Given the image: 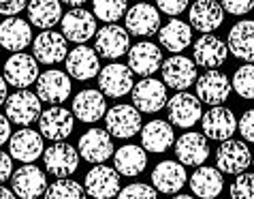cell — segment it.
Wrapping results in <instances>:
<instances>
[{
    "instance_id": "cell-10",
    "label": "cell",
    "mask_w": 254,
    "mask_h": 199,
    "mask_svg": "<svg viewBox=\"0 0 254 199\" xmlns=\"http://www.w3.org/2000/svg\"><path fill=\"white\" fill-rule=\"evenodd\" d=\"M43 161H45V167H47L49 174H54L56 178H68L70 174L77 172L79 152H77L70 144L56 141L54 146H49L43 152Z\"/></svg>"
},
{
    "instance_id": "cell-2",
    "label": "cell",
    "mask_w": 254,
    "mask_h": 199,
    "mask_svg": "<svg viewBox=\"0 0 254 199\" xmlns=\"http://www.w3.org/2000/svg\"><path fill=\"white\" fill-rule=\"evenodd\" d=\"M105 124L111 137L128 139L143 129L141 126V111L135 105H116L105 113Z\"/></svg>"
},
{
    "instance_id": "cell-40",
    "label": "cell",
    "mask_w": 254,
    "mask_h": 199,
    "mask_svg": "<svg viewBox=\"0 0 254 199\" xmlns=\"http://www.w3.org/2000/svg\"><path fill=\"white\" fill-rule=\"evenodd\" d=\"M118 199H158V193H156V189L150 187V184L135 182V184H128L126 189L120 191Z\"/></svg>"
},
{
    "instance_id": "cell-12",
    "label": "cell",
    "mask_w": 254,
    "mask_h": 199,
    "mask_svg": "<svg viewBox=\"0 0 254 199\" xmlns=\"http://www.w3.org/2000/svg\"><path fill=\"white\" fill-rule=\"evenodd\" d=\"M11 182H13V193L22 199H37L41 195H45L47 191L45 174L37 165H32V163H26V165L15 169Z\"/></svg>"
},
{
    "instance_id": "cell-1",
    "label": "cell",
    "mask_w": 254,
    "mask_h": 199,
    "mask_svg": "<svg viewBox=\"0 0 254 199\" xmlns=\"http://www.w3.org/2000/svg\"><path fill=\"white\" fill-rule=\"evenodd\" d=\"M6 118L11 122H15L19 126H28L32 122H37L41 118V99L39 95H32L30 90H17L6 99Z\"/></svg>"
},
{
    "instance_id": "cell-8",
    "label": "cell",
    "mask_w": 254,
    "mask_h": 199,
    "mask_svg": "<svg viewBox=\"0 0 254 199\" xmlns=\"http://www.w3.org/2000/svg\"><path fill=\"white\" fill-rule=\"evenodd\" d=\"M162 80L173 90H188L196 82V62L186 56H171L162 62Z\"/></svg>"
},
{
    "instance_id": "cell-38",
    "label": "cell",
    "mask_w": 254,
    "mask_h": 199,
    "mask_svg": "<svg viewBox=\"0 0 254 199\" xmlns=\"http://www.w3.org/2000/svg\"><path fill=\"white\" fill-rule=\"evenodd\" d=\"M233 90L237 92L239 97L244 99H254V65L248 62V65L239 67L233 75Z\"/></svg>"
},
{
    "instance_id": "cell-50",
    "label": "cell",
    "mask_w": 254,
    "mask_h": 199,
    "mask_svg": "<svg viewBox=\"0 0 254 199\" xmlns=\"http://www.w3.org/2000/svg\"><path fill=\"white\" fill-rule=\"evenodd\" d=\"M173 199H194V197H190V195H175Z\"/></svg>"
},
{
    "instance_id": "cell-16",
    "label": "cell",
    "mask_w": 254,
    "mask_h": 199,
    "mask_svg": "<svg viewBox=\"0 0 254 199\" xmlns=\"http://www.w3.org/2000/svg\"><path fill=\"white\" fill-rule=\"evenodd\" d=\"M126 30L137 37H150L160 30V13L156 6L139 2L126 11Z\"/></svg>"
},
{
    "instance_id": "cell-36",
    "label": "cell",
    "mask_w": 254,
    "mask_h": 199,
    "mask_svg": "<svg viewBox=\"0 0 254 199\" xmlns=\"http://www.w3.org/2000/svg\"><path fill=\"white\" fill-rule=\"evenodd\" d=\"M86 191L79 182L58 178L54 184H49L45 191V199H86Z\"/></svg>"
},
{
    "instance_id": "cell-51",
    "label": "cell",
    "mask_w": 254,
    "mask_h": 199,
    "mask_svg": "<svg viewBox=\"0 0 254 199\" xmlns=\"http://www.w3.org/2000/svg\"><path fill=\"white\" fill-rule=\"evenodd\" d=\"M252 163H254V161H252Z\"/></svg>"
},
{
    "instance_id": "cell-17",
    "label": "cell",
    "mask_w": 254,
    "mask_h": 199,
    "mask_svg": "<svg viewBox=\"0 0 254 199\" xmlns=\"http://www.w3.org/2000/svg\"><path fill=\"white\" fill-rule=\"evenodd\" d=\"M39 126H41V135H43V137L52 139V141H62L73 133L75 120L68 109L56 105V107H49L47 111L41 113Z\"/></svg>"
},
{
    "instance_id": "cell-5",
    "label": "cell",
    "mask_w": 254,
    "mask_h": 199,
    "mask_svg": "<svg viewBox=\"0 0 254 199\" xmlns=\"http://www.w3.org/2000/svg\"><path fill=\"white\" fill-rule=\"evenodd\" d=\"M83 187H86V193L94 199H111L116 197L120 191V174L118 169H111L107 165H96L86 174V180H83Z\"/></svg>"
},
{
    "instance_id": "cell-19",
    "label": "cell",
    "mask_w": 254,
    "mask_h": 199,
    "mask_svg": "<svg viewBox=\"0 0 254 199\" xmlns=\"http://www.w3.org/2000/svg\"><path fill=\"white\" fill-rule=\"evenodd\" d=\"M203 135L207 139H218V141H227L233 137V133L237 129V120L233 116V111L220 105H214L207 113H203Z\"/></svg>"
},
{
    "instance_id": "cell-23",
    "label": "cell",
    "mask_w": 254,
    "mask_h": 199,
    "mask_svg": "<svg viewBox=\"0 0 254 199\" xmlns=\"http://www.w3.org/2000/svg\"><path fill=\"white\" fill-rule=\"evenodd\" d=\"M32 52H34V58L43 65H58L66 58V39L64 34H58V32H52V30H45L41 32L32 43Z\"/></svg>"
},
{
    "instance_id": "cell-41",
    "label": "cell",
    "mask_w": 254,
    "mask_h": 199,
    "mask_svg": "<svg viewBox=\"0 0 254 199\" xmlns=\"http://www.w3.org/2000/svg\"><path fill=\"white\" fill-rule=\"evenodd\" d=\"M220 4L231 15H246L254 9V0H220Z\"/></svg>"
},
{
    "instance_id": "cell-27",
    "label": "cell",
    "mask_w": 254,
    "mask_h": 199,
    "mask_svg": "<svg viewBox=\"0 0 254 199\" xmlns=\"http://www.w3.org/2000/svg\"><path fill=\"white\" fill-rule=\"evenodd\" d=\"M66 71L70 77L79 82H86V80H92L94 75H98V54L96 49H90L86 45H79L75 47L73 52H68L66 56Z\"/></svg>"
},
{
    "instance_id": "cell-24",
    "label": "cell",
    "mask_w": 254,
    "mask_h": 199,
    "mask_svg": "<svg viewBox=\"0 0 254 199\" xmlns=\"http://www.w3.org/2000/svg\"><path fill=\"white\" fill-rule=\"evenodd\" d=\"M9 148H11V156L22 163H34L43 154V135H39L32 129H19L15 135H11L9 139Z\"/></svg>"
},
{
    "instance_id": "cell-13",
    "label": "cell",
    "mask_w": 254,
    "mask_h": 199,
    "mask_svg": "<svg viewBox=\"0 0 254 199\" xmlns=\"http://www.w3.org/2000/svg\"><path fill=\"white\" fill-rule=\"evenodd\" d=\"M250 163H252V156L244 141L227 139V141H222V146L218 148V152H216V165L224 174L239 176L250 167Z\"/></svg>"
},
{
    "instance_id": "cell-39",
    "label": "cell",
    "mask_w": 254,
    "mask_h": 199,
    "mask_svg": "<svg viewBox=\"0 0 254 199\" xmlns=\"http://www.w3.org/2000/svg\"><path fill=\"white\" fill-rule=\"evenodd\" d=\"M231 199H254V174H239L231 184Z\"/></svg>"
},
{
    "instance_id": "cell-46",
    "label": "cell",
    "mask_w": 254,
    "mask_h": 199,
    "mask_svg": "<svg viewBox=\"0 0 254 199\" xmlns=\"http://www.w3.org/2000/svg\"><path fill=\"white\" fill-rule=\"evenodd\" d=\"M11 139V120L6 116H0V146Z\"/></svg>"
},
{
    "instance_id": "cell-35",
    "label": "cell",
    "mask_w": 254,
    "mask_h": 199,
    "mask_svg": "<svg viewBox=\"0 0 254 199\" xmlns=\"http://www.w3.org/2000/svg\"><path fill=\"white\" fill-rule=\"evenodd\" d=\"M62 17L60 0H30L28 2V19L37 28H54Z\"/></svg>"
},
{
    "instance_id": "cell-4",
    "label": "cell",
    "mask_w": 254,
    "mask_h": 199,
    "mask_svg": "<svg viewBox=\"0 0 254 199\" xmlns=\"http://www.w3.org/2000/svg\"><path fill=\"white\" fill-rule=\"evenodd\" d=\"M201 99L190 95L188 90L178 92L171 101H169V120L180 126V129H192L203 116L201 109Z\"/></svg>"
},
{
    "instance_id": "cell-18",
    "label": "cell",
    "mask_w": 254,
    "mask_h": 199,
    "mask_svg": "<svg viewBox=\"0 0 254 199\" xmlns=\"http://www.w3.org/2000/svg\"><path fill=\"white\" fill-rule=\"evenodd\" d=\"M128 67L132 73L141 77H152L162 67V52L158 45L141 41L135 47L128 49Z\"/></svg>"
},
{
    "instance_id": "cell-30",
    "label": "cell",
    "mask_w": 254,
    "mask_h": 199,
    "mask_svg": "<svg viewBox=\"0 0 254 199\" xmlns=\"http://www.w3.org/2000/svg\"><path fill=\"white\" fill-rule=\"evenodd\" d=\"M229 52L235 58L254 62V19L237 22L229 32Z\"/></svg>"
},
{
    "instance_id": "cell-37",
    "label": "cell",
    "mask_w": 254,
    "mask_h": 199,
    "mask_svg": "<svg viewBox=\"0 0 254 199\" xmlns=\"http://www.w3.org/2000/svg\"><path fill=\"white\" fill-rule=\"evenodd\" d=\"M94 2V15L101 22L114 24L120 17L126 15V0H92Z\"/></svg>"
},
{
    "instance_id": "cell-26",
    "label": "cell",
    "mask_w": 254,
    "mask_h": 199,
    "mask_svg": "<svg viewBox=\"0 0 254 199\" xmlns=\"http://www.w3.org/2000/svg\"><path fill=\"white\" fill-rule=\"evenodd\" d=\"M194 62L203 69H216L227 62L229 45L214 34H203L194 43Z\"/></svg>"
},
{
    "instance_id": "cell-49",
    "label": "cell",
    "mask_w": 254,
    "mask_h": 199,
    "mask_svg": "<svg viewBox=\"0 0 254 199\" xmlns=\"http://www.w3.org/2000/svg\"><path fill=\"white\" fill-rule=\"evenodd\" d=\"M62 2H66L70 6H81L83 2H88V0H62Z\"/></svg>"
},
{
    "instance_id": "cell-3",
    "label": "cell",
    "mask_w": 254,
    "mask_h": 199,
    "mask_svg": "<svg viewBox=\"0 0 254 199\" xmlns=\"http://www.w3.org/2000/svg\"><path fill=\"white\" fill-rule=\"evenodd\" d=\"M60 22L64 39L73 43H86L96 34V15L81 6H73L70 11H66V15H62Z\"/></svg>"
},
{
    "instance_id": "cell-31",
    "label": "cell",
    "mask_w": 254,
    "mask_h": 199,
    "mask_svg": "<svg viewBox=\"0 0 254 199\" xmlns=\"http://www.w3.org/2000/svg\"><path fill=\"white\" fill-rule=\"evenodd\" d=\"M173 126L165 120H152L141 129V144L147 152H165L173 146Z\"/></svg>"
},
{
    "instance_id": "cell-45",
    "label": "cell",
    "mask_w": 254,
    "mask_h": 199,
    "mask_svg": "<svg viewBox=\"0 0 254 199\" xmlns=\"http://www.w3.org/2000/svg\"><path fill=\"white\" fill-rule=\"evenodd\" d=\"M11 172H13V161H11V154L0 152V184L9 180V178H11Z\"/></svg>"
},
{
    "instance_id": "cell-7",
    "label": "cell",
    "mask_w": 254,
    "mask_h": 199,
    "mask_svg": "<svg viewBox=\"0 0 254 199\" xmlns=\"http://www.w3.org/2000/svg\"><path fill=\"white\" fill-rule=\"evenodd\" d=\"M4 80L9 86L15 88H28L39 80V60L28 54H13L9 60L4 62Z\"/></svg>"
},
{
    "instance_id": "cell-11",
    "label": "cell",
    "mask_w": 254,
    "mask_h": 199,
    "mask_svg": "<svg viewBox=\"0 0 254 199\" xmlns=\"http://www.w3.org/2000/svg\"><path fill=\"white\" fill-rule=\"evenodd\" d=\"M128 47H130L128 30L122 26L107 24L105 28H101V32H96L94 49H96V54H101V58L116 60L120 56L128 54Z\"/></svg>"
},
{
    "instance_id": "cell-21",
    "label": "cell",
    "mask_w": 254,
    "mask_h": 199,
    "mask_svg": "<svg viewBox=\"0 0 254 199\" xmlns=\"http://www.w3.org/2000/svg\"><path fill=\"white\" fill-rule=\"evenodd\" d=\"M190 26L196 28L203 34L214 32L216 28H220L224 22V9L220 2L216 0H196V2L190 6L188 13Z\"/></svg>"
},
{
    "instance_id": "cell-9",
    "label": "cell",
    "mask_w": 254,
    "mask_h": 199,
    "mask_svg": "<svg viewBox=\"0 0 254 199\" xmlns=\"http://www.w3.org/2000/svg\"><path fill=\"white\" fill-rule=\"evenodd\" d=\"M114 154V141L107 129H90L79 137V156L88 163L101 165Z\"/></svg>"
},
{
    "instance_id": "cell-44",
    "label": "cell",
    "mask_w": 254,
    "mask_h": 199,
    "mask_svg": "<svg viewBox=\"0 0 254 199\" xmlns=\"http://www.w3.org/2000/svg\"><path fill=\"white\" fill-rule=\"evenodd\" d=\"M28 6V0H0V13L2 15H17Z\"/></svg>"
},
{
    "instance_id": "cell-6",
    "label": "cell",
    "mask_w": 254,
    "mask_h": 199,
    "mask_svg": "<svg viewBox=\"0 0 254 199\" xmlns=\"http://www.w3.org/2000/svg\"><path fill=\"white\" fill-rule=\"evenodd\" d=\"M132 103L139 111L156 113L167 105V86L154 77H143L132 86Z\"/></svg>"
},
{
    "instance_id": "cell-42",
    "label": "cell",
    "mask_w": 254,
    "mask_h": 199,
    "mask_svg": "<svg viewBox=\"0 0 254 199\" xmlns=\"http://www.w3.org/2000/svg\"><path fill=\"white\" fill-rule=\"evenodd\" d=\"M156 9L167 13V15H180L188 6V0H156Z\"/></svg>"
},
{
    "instance_id": "cell-43",
    "label": "cell",
    "mask_w": 254,
    "mask_h": 199,
    "mask_svg": "<svg viewBox=\"0 0 254 199\" xmlns=\"http://www.w3.org/2000/svg\"><path fill=\"white\" fill-rule=\"evenodd\" d=\"M239 133L244 139L254 141V109H248L239 120Z\"/></svg>"
},
{
    "instance_id": "cell-20",
    "label": "cell",
    "mask_w": 254,
    "mask_h": 199,
    "mask_svg": "<svg viewBox=\"0 0 254 199\" xmlns=\"http://www.w3.org/2000/svg\"><path fill=\"white\" fill-rule=\"evenodd\" d=\"M37 95L45 103H64L70 95V77L58 69H49L37 80Z\"/></svg>"
},
{
    "instance_id": "cell-32",
    "label": "cell",
    "mask_w": 254,
    "mask_h": 199,
    "mask_svg": "<svg viewBox=\"0 0 254 199\" xmlns=\"http://www.w3.org/2000/svg\"><path fill=\"white\" fill-rule=\"evenodd\" d=\"M224 180L216 167H199L190 178V189L201 199H216L222 193Z\"/></svg>"
},
{
    "instance_id": "cell-33",
    "label": "cell",
    "mask_w": 254,
    "mask_h": 199,
    "mask_svg": "<svg viewBox=\"0 0 254 199\" xmlns=\"http://www.w3.org/2000/svg\"><path fill=\"white\" fill-rule=\"evenodd\" d=\"M114 163L120 176L135 178L139 174H143V169L147 165V156L141 146L128 144V146L118 148V152H114Z\"/></svg>"
},
{
    "instance_id": "cell-28",
    "label": "cell",
    "mask_w": 254,
    "mask_h": 199,
    "mask_svg": "<svg viewBox=\"0 0 254 199\" xmlns=\"http://www.w3.org/2000/svg\"><path fill=\"white\" fill-rule=\"evenodd\" d=\"M32 41V30L30 24L19 17H6L0 22V45L9 52H22L30 45Z\"/></svg>"
},
{
    "instance_id": "cell-34",
    "label": "cell",
    "mask_w": 254,
    "mask_h": 199,
    "mask_svg": "<svg viewBox=\"0 0 254 199\" xmlns=\"http://www.w3.org/2000/svg\"><path fill=\"white\" fill-rule=\"evenodd\" d=\"M158 41L169 52H184V49L192 43V28L186 22L171 19V22L165 24L158 30Z\"/></svg>"
},
{
    "instance_id": "cell-15",
    "label": "cell",
    "mask_w": 254,
    "mask_h": 199,
    "mask_svg": "<svg viewBox=\"0 0 254 199\" xmlns=\"http://www.w3.org/2000/svg\"><path fill=\"white\" fill-rule=\"evenodd\" d=\"M98 86H101V92L105 97H111V99H120V97L128 95L132 90L130 67L120 65V62L107 65L101 71V75H98Z\"/></svg>"
},
{
    "instance_id": "cell-25",
    "label": "cell",
    "mask_w": 254,
    "mask_h": 199,
    "mask_svg": "<svg viewBox=\"0 0 254 199\" xmlns=\"http://www.w3.org/2000/svg\"><path fill=\"white\" fill-rule=\"evenodd\" d=\"M154 189L167 195H175L186 184V167L175 161H162L152 172Z\"/></svg>"
},
{
    "instance_id": "cell-47",
    "label": "cell",
    "mask_w": 254,
    "mask_h": 199,
    "mask_svg": "<svg viewBox=\"0 0 254 199\" xmlns=\"http://www.w3.org/2000/svg\"><path fill=\"white\" fill-rule=\"evenodd\" d=\"M6 86H9V84H6V80H4V75H0V105H4L6 103Z\"/></svg>"
},
{
    "instance_id": "cell-29",
    "label": "cell",
    "mask_w": 254,
    "mask_h": 199,
    "mask_svg": "<svg viewBox=\"0 0 254 199\" xmlns=\"http://www.w3.org/2000/svg\"><path fill=\"white\" fill-rule=\"evenodd\" d=\"M73 113L81 122H96L107 113V103L101 90H81L73 101Z\"/></svg>"
},
{
    "instance_id": "cell-48",
    "label": "cell",
    "mask_w": 254,
    "mask_h": 199,
    "mask_svg": "<svg viewBox=\"0 0 254 199\" xmlns=\"http://www.w3.org/2000/svg\"><path fill=\"white\" fill-rule=\"evenodd\" d=\"M0 199H15V193L9 189H4L2 184H0Z\"/></svg>"
},
{
    "instance_id": "cell-14",
    "label": "cell",
    "mask_w": 254,
    "mask_h": 199,
    "mask_svg": "<svg viewBox=\"0 0 254 199\" xmlns=\"http://www.w3.org/2000/svg\"><path fill=\"white\" fill-rule=\"evenodd\" d=\"M231 82L229 77L222 73V71L209 69L207 73H203L199 80H196V97L201 99L203 103L209 105H220L229 99L231 95Z\"/></svg>"
},
{
    "instance_id": "cell-22",
    "label": "cell",
    "mask_w": 254,
    "mask_h": 199,
    "mask_svg": "<svg viewBox=\"0 0 254 199\" xmlns=\"http://www.w3.org/2000/svg\"><path fill=\"white\" fill-rule=\"evenodd\" d=\"M175 154L182 165L199 167L207 161L209 156V144L203 133H184L175 141Z\"/></svg>"
}]
</instances>
